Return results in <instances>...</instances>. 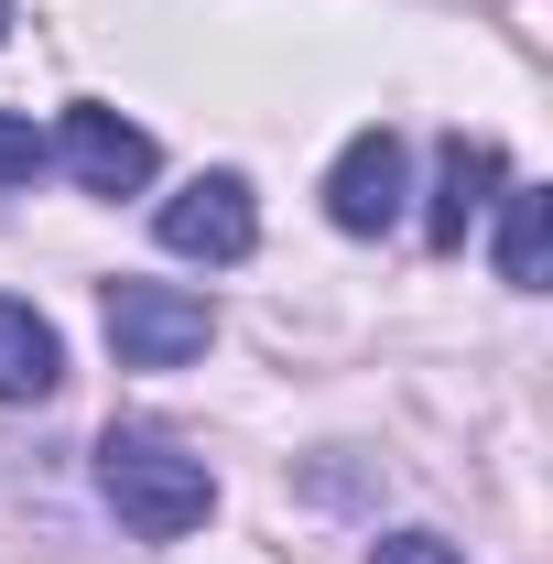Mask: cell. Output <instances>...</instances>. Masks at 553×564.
Instances as JSON below:
<instances>
[{
  "mask_svg": "<svg viewBox=\"0 0 553 564\" xmlns=\"http://www.w3.org/2000/svg\"><path fill=\"white\" fill-rule=\"evenodd\" d=\"M98 489H109V510L131 521L141 543H185V532L217 510V467L196 456V445L152 434V423H109V445H98Z\"/></svg>",
  "mask_w": 553,
  "mask_h": 564,
  "instance_id": "cell-1",
  "label": "cell"
},
{
  "mask_svg": "<svg viewBox=\"0 0 553 564\" xmlns=\"http://www.w3.org/2000/svg\"><path fill=\"white\" fill-rule=\"evenodd\" d=\"M217 315L207 293H174V282H109V348H120V369H185V358H207Z\"/></svg>",
  "mask_w": 553,
  "mask_h": 564,
  "instance_id": "cell-2",
  "label": "cell"
},
{
  "mask_svg": "<svg viewBox=\"0 0 553 564\" xmlns=\"http://www.w3.org/2000/svg\"><path fill=\"white\" fill-rule=\"evenodd\" d=\"M44 152L66 163L87 196H141V185H152V163H163V152H152V131H141V120H120V109H98V98H76L66 120H55V141H44Z\"/></svg>",
  "mask_w": 553,
  "mask_h": 564,
  "instance_id": "cell-3",
  "label": "cell"
},
{
  "mask_svg": "<svg viewBox=\"0 0 553 564\" xmlns=\"http://www.w3.org/2000/svg\"><path fill=\"white\" fill-rule=\"evenodd\" d=\"M152 239H163L174 261H250V239H261V207H250V185H239V174H196L185 196H163Z\"/></svg>",
  "mask_w": 553,
  "mask_h": 564,
  "instance_id": "cell-4",
  "label": "cell"
},
{
  "mask_svg": "<svg viewBox=\"0 0 553 564\" xmlns=\"http://www.w3.org/2000/svg\"><path fill=\"white\" fill-rule=\"evenodd\" d=\"M402 196H413L402 131H358V141L337 152V174H326V217H337L347 239H380V228H402Z\"/></svg>",
  "mask_w": 553,
  "mask_h": 564,
  "instance_id": "cell-5",
  "label": "cell"
},
{
  "mask_svg": "<svg viewBox=\"0 0 553 564\" xmlns=\"http://www.w3.org/2000/svg\"><path fill=\"white\" fill-rule=\"evenodd\" d=\"M499 196V152L488 141H467V131H445L434 141V207H423V239L434 250H467V217Z\"/></svg>",
  "mask_w": 553,
  "mask_h": 564,
  "instance_id": "cell-6",
  "label": "cell"
},
{
  "mask_svg": "<svg viewBox=\"0 0 553 564\" xmlns=\"http://www.w3.org/2000/svg\"><path fill=\"white\" fill-rule=\"evenodd\" d=\"M55 380H66V337L0 293V402H55Z\"/></svg>",
  "mask_w": 553,
  "mask_h": 564,
  "instance_id": "cell-7",
  "label": "cell"
},
{
  "mask_svg": "<svg viewBox=\"0 0 553 564\" xmlns=\"http://www.w3.org/2000/svg\"><path fill=\"white\" fill-rule=\"evenodd\" d=\"M553 272V207H543V185H499V282L510 293H543Z\"/></svg>",
  "mask_w": 553,
  "mask_h": 564,
  "instance_id": "cell-8",
  "label": "cell"
},
{
  "mask_svg": "<svg viewBox=\"0 0 553 564\" xmlns=\"http://www.w3.org/2000/svg\"><path fill=\"white\" fill-rule=\"evenodd\" d=\"M33 163H44V131H33L22 109H0V185H22Z\"/></svg>",
  "mask_w": 553,
  "mask_h": 564,
  "instance_id": "cell-9",
  "label": "cell"
},
{
  "mask_svg": "<svg viewBox=\"0 0 553 564\" xmlns=\"http://www.w3.org/2000/svg\"><path fill=\"white\" fill-rule=\"evenodd\" d=\"M369 564H467V554H456L445 532H391V543H380Z\"/></svg>",
  "mask_w": 553,
  "mask_h": 564,
  "instance_id": "cell-10",
  "label": "cell"
},
{
  "mask_svg": "<svg viewBox=\"0 0 553 564\" xmlns=\"http://www.w3.org/2000/svg\"><path fill=\"white\" fill-rule=\"evenodd\" d=\"M0 33H11V0H0Z\"/></svg>",
  "mask_w": 553,
  "mask_h": 564,
  "instance_id": "cell-11",
  "label": "cell"
}]
</instances>
